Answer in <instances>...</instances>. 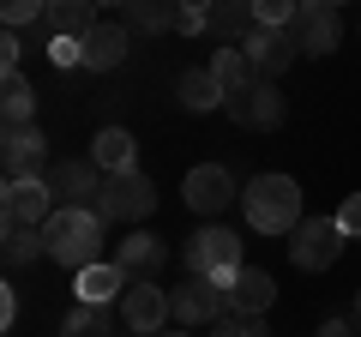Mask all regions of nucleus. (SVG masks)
Masks as SVG:
<instances>
[{"label": "nucleus", "instance_id": "1", "mask_svg": "<svg viewBox=\"0 0 361 337\" xmlns=\"http://www.w3.org/2000/svg\"><path fill=\"white\" fill-rule=\"evenodd\" d=\"M103 211L97 205H66V211H54L49 223H42V247H49V259L54 265H66V271H85V265H97L103 259Z\"/></svg>", "mask_w": 361, "mask_h": 337}, {"label": "nucleus", "instance_id": "2", "mask_svg": "<svg viewBox=\"0 0 361 337\" xmlns=\"http://www.w3.org/2000/svg\"><path fill=\"white\" fill-rule=\"evenodd\" d=\"M241 211H247V223L259 235H295L307 223L301 217V187L289 175H253L247 193H241Z\"/></svg>", "mask_w": 361, "mask_h": 337}, {"label": "nucleus", "instance_id": "3", "mask_svg": "<svg viewBox=\"0 0 361 337\" xmlns=\"http://www.w3.org/2000/svg\"><path fill=\"white\" fill-rule=\"evenodd\" d=\"M241 235L229 223H205L199 235H187V277H211V283H229L241 271Z\"/></svg>", "mask_w": 361, "mask_h": 337}, {"label": "nucleus", "instance_id": "4", "mask_svg": "<svg viewBox=\"0 0 361 337\" xmlns=\"http://www.w3.org/2000/svg\"><path fill=\"white\" fill-rule=\"evenodd\" d=\"M97 211H103V223H145L157 211V181L151 175H103V193H97Z\"/></svg>", "mask_w": 361, "mask_h": 337}, {"label": "nucleus", "instance_id": "5", "mask_svg": "<svg viewBox=\"0 0 361 337\" xmlns=\"http://www.w3.org/2000/svg\"><path fill=\"white\" fill-rule=\"evenodd\" d=\"M169 313H175V325H217L229 319V283H211V277H187L180 289H169Z\"/></svg>", "mask_w": 361, "mask_h": 337}, {"label": "nucleus", "instance_id": "6", "mask_svg": "<svg viewBox=\"0 0 361 337\" xmlns=\"http://www.w3.org/2000/svg\"><path fill=\"white\" fill-rule=\"evenodd\" d=\"M223 109H229V121H235V127H253V133H271V127H283V115H289L283 91H277L271 78H253L247 91L223 97Z\"/></svg>", "mask_w": 361, "mask_h": 337}, {"label": "nucleus", "instance_id": "7", "mask_svg": "<svg viewBox=\"0 0 361 337\" xmlns=\"http://www.w3.org/2000/svg\"><path fill=\"white\" fill-rule=\"evenodd\" d=\"M343 241L349 235L337 229V217H307L295 235H289V259H295L301 271H325V265L343 259Z\"/></svg>", "mask_w": 361, "mask_h": 337}, {"label": "nucleus", "instance_id": "8", "mask_svg": "<svg viewBox=\"0 0 361 337\" xmlns=\"http://www.w3.org/2000/svg\"><path fill=\"white\" fill-rule=\"evenodd\" d=\"M0 168H6V181H42L54 168L42 127H6V139H0Z\"/></svg>", "mask_w": 361, "mask_h": 337}, {"label": "nucleus", "instance_id": "9", "mask_svg": "<svg viewBox=\"0 0 361 337\" xmlns=\"http://www.w3.org/2000/svg\"><path fill=\"white\" fill-rule=\"evenodd\" d=\"M54 193V205H97V193H103V168H97V157H61V163L42 175Z\"/></svg>", "mask_w": 361, "mask_h": 337}, {"label": "nucleus", "instance_id": "10", "mask_svg": "<svg viewBox=\"0 0 361 337\" xmlns=\"http://www.w3.org/2000/svg\"><path fill=\"white\" fill-rule=\"evenodd\" d=\"M169 289H157V283H127V295H121V325L127 331H139V337H157V331H169Z\"/></svg>", "mask_w": 361, "mask_h": 337}, {"label": "nucleus", "instance_id": "11", "mask_svg": "<svg viewBox=\"0 0 361 337\" xmlns=\"http://www.w3.org/2000/svg\"><path fill=\"white\" fill-rule=\"evenodd\" d=\"M180 193H187V205H193L199 217H223V211H229V199H241L223 163H199V168H187Z\"/></svg>", "mask_w": 361, "mask_h": 337}, {"label": "nucleus", "instance_id": "12", "mask_svg": "<svg viewBox=\"0 0 361 337\" xmlns=\"http://www.w3.org/2000/svg\"><path fill=\"white\" fill-rule=\"evenodd\" d=\"M241 54H247V61H253V73H259V78H271V85H277V78H283L289 66L301 61L295 37H289V30H265V25H259L253 37L241 42Z\"/></svg>", "mask_w": 361, "mask_h": 337}, {"label": "nucleus", "instance_id": "13", "mask_svg": "<svg viewBox=\"0 0 361 337\" xmlns=\"http://www.w3.org/2000/svg\"><path fill=\"white\" fill-rule=\"evenodd\" d=\"M115 265L133 277V283H157V271L169 265V247L157 241L151 229H133L127 241H115Z\"/></svg>", "mask_w": 361, "mask_h": 337}, {"label": "nucleus", "instance_id": "14", "mask_svg": "<svg viewBox=\"0 0 361 337\" xmlns=\"http://www.w3.org/2000/svg\"><path fill=\"white\" fill-rule=\"evenodd\" d=\"M289 37H295L301 54H331L337 37H343V18H337V6H301V18L289 25Z\"/></svg>", "mask_w": 361, "mask_h": 337}, {"label": "nucleus", "instance_id": "15", "mask_svg": "<svg viewBox=\"0 0 361 337\" xmlns=\"http://www.w3.org/2000/svg\"><path fill=\"white\" fill-rule=\"evenodd\" d=\"M54 193L49 181H6V223H25V229H42L54 217Z\"/></svg>", "mask_w": 361, "mask_h": 337}, {"label": "nucleus", "instance_id": "16", "mask_svg": "<svg viewBox=\"0 0 361 337\" xmlns=\"http://www.w3.org/2000/svg\"><path fill=\"white\" fill-rule=\"evenodd\" d=\"M127 283L133 277L121 271L115 259H97V265H85V271H78V301H85V307H121V295H127Z\"/></svg>", "mask_w": 361, "mask_h": 337}, {"label": "nucleus", "instance_id": "17", "mask_svg": "<svg viewBox=\"0 0 361 337\" xmlns=\"http://www.w3.org/2000/svg\"><path fill=\"white\" fill-rule=\"evenodd\" d=\"M271 301H277V283H271V271H259V265H241V271L229 277V313L265 319Z\"/></svg>", "mask_w": 361, "mask_h": 337}, {"label": "nucleus", "instance_id": "18", "mask_svg": "<svg viewBox=\"0 0 361 337\" xmlns=\"http://www.w3.org/2000/svg\"><path fill=\"white\" fill-rule=\"evenodd\" d=\"M103 25V18H97V0H49V13H42V37H78L85 42L90 30Z\"/></svg>", "mask_w": 361, "mask_h": 337}, {"label": "nucleus", "instance_id": "19", "mask_svg": "<svg viewBox=\"0 0 361 337\" xmlns=\"http://www.w3.org/2000/svg\"><path fill=\"white\" fill-rule=\"evenodd\" d=\"M253 30H259V18H253V0H217V6L205 13V37H217L223 49H229V42H247Z\"/></svg>", "mask_w": 361, "mask_h": 337}, {"label": "nucleus", "instance_id": "20", "mask_svg": "<svg viewBox=\"0 0 361 337\" xmlns=\"http://www.w3.org/2000/svg\"><path fill=\"white\" fill-rule=\"evenodd\" d=\"M90 157H97L103 175H133V168H139V139H133L127 127H103L90 139Z\"/></svg>", "mask_w": 361, "mask_h": 337}, {"label": "nucleus", "instance_id": "21", "mask_svg": "<svg viewBox=\"0 0 361 337\" xmlns=\"http://www.w3.org/2000/svg\"><path fill=\"white\" fill-rule=\"evenodd\" d=\"M127 42H133V37H127V25L103 18V25L85 37V66H90V73H115V66L127 61Z\"/></svg>", "mask_w": 361, "mask_h": 337}, {"label": "nucleus", "instance_id": "22", "mask_svg": "<svg viewBox=\"0 0 361 337\" xmlns=\"http://www.w3.org/2000/svg\"><path fill=\"white\" fill-rule=\"evenodd\" d=\"M127 325H121V307H85L78 301L73 313H66V325H61V337H121Z\"/></svg>", "mask_w": 361, "mask_h": 337}, {"label": "nucleus", "instance_id": "23", "mask_svg": "<svg viewBox=\"0 0 361 337\" xmlns=\"http://www.w3.org/2000/svg\"><path fill=\"white\" fill-rule=\"evenodd\" d=\"M180 109H193V115L223 109V85L211 78V66H187V73H180Z\"/></svg>", "mask_w": 361, "mask_h": 337}, {"label": "nucleus", "instance_id": "24", "mask_svg": "<svg viewBox=\"0 0 361 337\" xmlns=\"http://www.w3.org/2000/svg\"><path fill=\"white\" fill-rule=\"evenodd\" d=\"M211 78H217V85H223V97H235V91H247V85H253V61H247V54H241V42H229V49H217V54H211Z\"/></svg>", "mask_w": 361, "mask_h": 337}, {"label": "nucleus", "instance_id": "25", "mask_svg": "<svg viewBox=\"0 0 361 337\" xmlns=\"http://www.w3.org/2000/svg\"><path fill=\"white\" fill-rule=\"evenodd\" d=\"M175 18H180V0H133V6H127V25L145 30V37L175 30Z\"/></svg>", "mask_w": 361, "mask_h": 337}, {"label": "nucleus", "instance_id": "26", "mask_svg": "<svg viewBox=\"0 0 361 337\" xmlns=\"http://www.w3.org/2000/svg\"><path fill=\"white\" fill-rule=\"evenodd\" d=\"M0 109H6V127H30V115H37V85H30L25 73H6V85H0Z\"/></svg>", "mask_w": 361, "mask_h": 337}, {"label": "nucleus", "instance_id": "27", "mask_svg": "<svg viewBox=\"0 0 361 337\" xmlns=\"http://www.w3.org/2000/svg\"><path fill=\"white\" fill-rule=\"evenodd\" d=\"M0 253H6V265H30L37 253H49V247H42V229H25V223H6V247H0Z\"/></svg>", "mask_w": 361, "mask_h": 337}, {"label": "nucleus", "instance_id": "28", "mask_svg": "<svg viewBox=\"0 0 361 337\" xmlns=\"http://www.w3.org/2000/svg\"><path fill=\"white\" fill-rule=\"evenodd\" d=\"M253 18L265 30H289L301 18V0H253Z\"/></svg>", "mask_w": 361, "mask_h": 337}, {"label": "nucleus", "instance_id": "29", "mask_svg": "<svg viewBox=\"0 0 361 337\" xmlns=\"http://www.w3.org/2000/svg\"><path fill=\"white\" fill-rule=\"evenodd\" d=\"M42 13H49V0H0V18H6V30H25V25H37Z\"/></svg>", "mask_w": 361, "mask_h": 337}, {"label": "nucleus", "instance_id": "30", "mask_svg": "<svg viewBox=\"0 0 361 337\" xmlns=\"http://www.w3.org/2000/svg\"><path fill=\"white\" fill-rule=\"evenodd\" d=\"M211 337H271L265 319H247V313H229V319H217V331Z\"/></svg>", "mask_w": 361, "mask_h": 337}, {"label": "nucleus", "instance_id": "31", "mask_svg": "<svg viewBox=\"0 0 361 337\" xmlns=\"http://www.w3.org/2000/svg\"><path fill=\"white\" fill-rule=\"evenodd\" d=\"M49 54H54V66H85V42L78 37H54Z\"/></svg>", "mask_w": 361, "mask_h": 337}, {"label": "nucleus", "instance_id": "32", "mask_svg": "<svg viewBox=\"0 0 361 337\" xmlns=\"http://www.w3.org/2000/svg\"><path fill=\"white\" fill-rule=\"evenodd\" d=\"M337 229H343L349 241H361V193H349L343 205H337Z\"/></svg>", "mask_w": 361, "mask_h": 337}, {"label": "nucleus", "instance_id": "33", "mask_svg": "<svg viewBox=\"0 0 361 337\" xmlns=\"http://www.w3.org/2000/svg\"><path fill=\"white\" fill-rule=\"evenodd\" d=\"M18 61H25V42H18V30H6V37H0V66L18 73Z\"/></svg>", "mask_w": 361, "mask_h": 337}, {"label": "nucleus", "instance_id": "34", "mask_svg": "<svg viewBox=\"0 0 361 337\" xmlns=\"http://www.w3.org/2000/svg\"><path fill=\"white\" fill-rule=\"evenodd\" d=\"M355 331H361L355 319H325V325H319V331H313V337H355Z\"/></svg>", "mask_w": 361, "mask_h": 337}, {"label": "nucleus", "instance_id": "35", "mask_svg": "<svg viewBox=\"0 0 361 337\" xmlns=\"http://www.w3.org/2000/svg\"><path fill=\"white\" fill-rule=\"evenodd\" d=\"M13 319H18V295L6 289V295H0V325H13Z\"/></svg>", "mask_w": 361, "mask_h": 337}, {"label": "nucleus", "instance_id": "36", "mask_svg": "<svg viewBox=\"0 0 361 337\" xmlns=\"http://www.w3.org/2000/svg\"><path fill=\"white\" fill-rule=\"evenodd\" d=\"M180 6H187V13H211V6H217V0H180Z\"/></svg>", "mask_w": 361, "mask_h": 337}, {"label": "nucleus", "instance_id": "37", "mask_svg": "<svg viewBox=\"0 0 361 337\" xmlns=\"http://www.w3.org/2000/svg\"><path fill=\"white\" fill-rule=\"evenodd\" d=\"M157 337H187V325H169V331H157Z\"/></svg>", "mask_w": 361, "mask_h": 337}, {"label": "nucleus", "instance_id": "38", "mask_svg": "<svg viewBox=\"0 0 361 337\" xmlns=\"http://www.w3.org/2000/svg\"><path fill=\"white\" fill-rule=\"evenodd\" d=\"M349 319H355V325H361V289H355V307H349Z\"/></svg>", "mask_w": 361, "mask_h": 337}, {"label": "nucleus", "instance_id": "39", "mask_svg": "<svg viewBox=\"0 0 361 337\" xmlns=\"http://www.w3.org/2000/svg\"><path fill=\"white\" fill-rule=\"evenodd\" d=\"M97 6H121V13H127V6H133V0H97Z\"/></svg>", "mask_w": 361, "mask_h": 337}, {"label": "nucleus", "instance_id": "40", "mask_svg": "<svg viewBox=\"0 0 361 337\" xmlns=\"http://www.w3.org/2000/svg\"><path fill=\"white\" fill-rule=\"evenodd\" d=\"M121 337H139V331H121Z\"/></svg>", "mask_w": 361, "mask_h": 337}, {"label": "nucleus", "instance_id": "41", "mask_svg": "<svg viewBox=\"0 0 361 337\" xmlns=\"http://www.w3.org/2000/svg\"><path fill=\"white\" fill-rule=\"evenodd\" d=\"M331 6H337V0H331Z\"/></svg>", "mask_w": 361, "mask_h": 337}]
</instances>
